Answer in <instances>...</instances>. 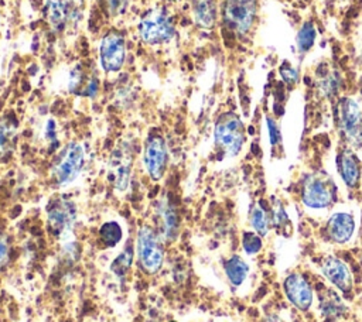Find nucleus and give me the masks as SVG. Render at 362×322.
<instances>
[{"label": "nucleus", "mask_w": 362, "mask_h": 322, "mask_svg": "<svg viewBox=\"0 0 362 322\" xmlns=\"http://www.w3.org/2000/svg\"><path fill=\"white\" fill-rule=\"evenodd\" d=\"M136 257L146 274H157L164 261V240L148 225H143L136 236Z\"/></svg>", "instance_id": "1"}, {"label": "nucleus", "mask_w": 362, "mask_h": 322, "mask_svg": "<svg viewBox=\"0 0 362 322\" xmlns=\"http://www.w3.org/2000/svg\"><path fill=\"white\" fill-rule=\"evenodd\" d=\"M85 164V150L76 141L68 143L59 153L52 167V178L58 186L72 184L82 172Z\"/></svg>", "instance_id": "2"}, {"label": "nucleus", "mask_w": 362, "mask_h": 322, "mask_svg": "<svg viewBox=\"0 0 362 322\" xmlns=\"http://www.w3.org/2000/svg\"><path fill=\"white\" fill-rule=\"evenodd\" d=\"M48 227L62 244L74 240V226L76 222L75 203L64 196L52 201L47 210Z\"/></svg>", "instance_id": "3"}, {"label": "nucleus", "mask_w": 362, "mask_h": 322, "mask_svg": "<svg viewBox=\"0 0 362 322\" xmlns=\"http://www.w3.org/2000/svg\"><path fill=\"white\" fill-rule=\"evenodd\" d=\"M216 145L228 157H235L245 141V129L240 119L235 113H223L218 117L214 130Z\"/></svg>", "instance_id": "4"}, {"label": "nucleus", "mask_w": 362, "mask_h": 322, "mask_svg": "<svg viewBox=\"0 0 362 322\" xmlns=\"http://www.w3.org/2000/svg\"><path fill=\"white\" fill-rule=\"evenodd\" d=\"M174 32L173 21L163 8H151L140 18L139 34L146 44H165L174 37Z\"/></svg>", "instance_id": "5"}, {"label": "nucleus", "mask_w": 362, "mask_h": 322, "mask_svg": "<svg viewBox=\"0 0 362 322\" xmlns=\"http://www.w3.org/2000/svg\"><path fill=\"white\" fill-rule=\"evenodd\" d=\"M85 0H47L45 11L51 27L62 31L74 27L82 18Z\"/></svg>", "instance_id": "6"}, {"label": "nucleus", "mask_w": 362, "mask_h": 322, "mask_svg": "<svg viewBox=\"0 0 362 322\" xmlns=\"http://www.w3.org/2000/svg\"><path fill=\"white\" fill-rule=\"evenodd\" d=\"M338 123L351 147L362 145V112L358 103L349 97H344L338 103Z\"/></svg>", "instance_id": "7"}, {"label": "nucleus", "mask_w": 362, "mask_h": 322, "mask_svg": "<svg viewBox=\"0 0 362 322\" xmlns=\"http://www.w3.org/2000/svg\"><path fill=\"white\" fill-rule=\"evenodd\" d=\"M256 10V0H225L223 21L236 32H247L255 23Z\"/></svg>", "instance_id": "8"}, {"label": "nucleus", "mask_w": 362, "mask_h": 322, "mask_svg": "<svg viewBox=\"0 0 362 322\" xmlns=\"http://www.w3.org/2000/svg\"><path fill=\"white\" fill-rule=\"evenodd\" d=\"M144 168L153 181H160L168 165L167 143L160 134H150L144 144Z\"/></svg>", "instance_id": "9"}, {"label": "nucleus", "mask_w": 362, "mask_h": 322, "mask_svg": "<svg viewBox=\"0 0 362 322\" xmlns=\"http://www.w3.org/2000/svg\"><path fill=\"white\" fill-rule=\"evenodd\" d=\"M303 202L313 209H322L334 201V185L329 178L318 174L307 175L301 191Z\"/></svg>", "instance_id": "10"}, {"label": "nucleus", "mask_w": 362, "mask_h": 322, "mask_svg": "<svg viewBox=\"0 0 362 322\" xmlns=\"http://www.w3.org/2000/svg\"><path fill=\"white\" fill-rule=\"evenodd\" d=\"M100 64L106 72H117L122 69L124 59H126V41L124 37L117 32L112 31L107 32L100 42L99 48Z\"/></svg>", "instance_id": "11"}, {"label": "nucleus", "mask_w": 362, "mask_h": 322, "mask_svg": "<svg viewBox=\"0 0 362 322\" xmlns=\"http://www.w3.org/2000/svg\"><path fill=\"white\" fill-rule=\"evenodd\" d=\"M284 292L288 301L300 311H307L313 302V290L300 274H290L284 280Z\"/></svg>", "instance_id": "12"}, {"label": "nucleus", "mask_w": 362, "mask_h": 322, "mask_svg": "<svg viewBox=\"0 0 362 322\" xmlns=\"http://www.w3.org/2000/svg\"><path fill=\"white\" fill-rule=\"evenodd\" d=\"M110 179L116 192H124L129 186L132 177V155L122 148L112 154L110 162Z\"/></svg>", "instance_id": "13"}, {"label": "nucleus", "mask_w": 362, "mask_h": 322, "mask_svg": "<svg viewBox=\"0 0 362 322\" xmlns=\"http://www.w3.org/2000/svg\"><path fill=\"white\" fill-rule=\"evenodd\" d=\"M321 270L324 277L342 292H349L352 290V275L349 268L344 261L337 257L328 256L321 263Z\"/></svg>", "instance_id": "14"}, {"label": "nucleus", "mask_w": 362, "mask_h": 322, "mask_svg": "<svg viewBox=\"0 0 362 322\" xmlns=\"http://www.w3.org/2000/svg\"><path fill=\"white\" fill-rule=\"evenodd\" d=\"M156 215H157V225L160 227L158 233L163 237V240H167V242L174 240L178 234V225H180L178 215L174 206L167 199H163L157 205Z\"/></svg>", "instance_id": "15"}, {"label": "nucleus", "mask_w": 362, "mask_h": 322, "mask_svg": "<svg viewBox=\"0 0 362 322\" xmlns=\"http://www.w3.org/2000/svg\"><path fill=\"white\" fill-rule=\"evenodd\" d=\"M354 229H355L354 217L345 212L334 213L327 223L328 237L338 244L346 243L351 239Z\"/></svg>", "instance_id": "16"}, {"label": "nucleus", "mask_w": 362, "mask_h": 322, "mask_svg": "<svg viewBox=\"0 0 362 322\" xmlns=\"http://www.w3.org/2000/svg\"><path fill=\"white\" fill-rule=\"evenodd\" d=\"M338 171L344 182L354 188L359 182L361 178V167L359 161L351 150H342L338 155Z\"/></svg>", "instance_id": "17"}, {"label": "nucleus", "mask_w": 362, "mask_h": 322, "mask_svg": "<svg viewBox=\"0 0 362 322\" xmlns=\"http://www.w3.org/2000/svg\"><path fill=\"white\" fill-rule=\"evenodd\" d=\"M318 298H320V309L325 318L337 319L345 314L346 308L335 291L329 288H324L320 291Z\"/></svg>", "instance_id": "18"}, {"label": "nucleus", "mask_w": 362, "mask_h": 322, "mask_svg": "<svg viewBox=\"0 0 362 322\" xmlns=\"http://www.w3.org/2000/svg\"><path fill=\"white\" fill-rule=\"evenodd\" d=\"M194 20L204 28H211L216 20L215 0H191Z\"/></svg>", "instance_id": "19"}, {"label": "nucleus", "mask_w": 362, "mask_h": 322, "mask_svg": "<svg viewBox=\"0 0 362 322\" xmlns=\"http://www.w3.org/2000/svg\"><path fill=\"white\" fill-rule=\"evenodd\" d=\"M223 271H225L228 281L233 287H239L246 280V277L249 274V266L240 256L233 254L225 260Z\"/></svg>", "instance_id": "20"}, {"label": "nucleus", "mask_w": 362, "mask_h": 322, "mask_svg": "<svg viewBox=\"0 0 362 322\" xmlns=\"http://www.w3.org/2000/svg\"><path fill=\"white\" fill-rule=\"evenodd\" d=\"M17 126L7 117L0 119V157L8 154L14 145Z\"/></svg>", "instance_id": "21"}, {"label": "nucleus", "mask_w": 362, "mask_h": 322, "mask_svg": "<svg viewBox=\"0 0 362 322\" xmlns=\"http://www.w3.org/2000/svg\"><path fill=\"white\" fill-rule=\"evenodd\" d=\"M100 242L107 247H115L122 242L123 229L116 220L105 222L99 229Z\"/></svg>", "instance_id": "22"}, {"label": "nucleus", "mask_w": 362, "mask_h": 322, "mask_svg": "<svg viewBox=\"0 0 362 322\" xmlns=\"http://www.w3.org/2000/svg\"><path fill=\"white\" fill-rule=\"evenodd\" d=\"M250 225L252 227L256 230L257 234L260 236H264L267 232H269V227H270V217L266 212L264 208H262L260 203H256L252 206L250 209Z\"/></svg>", "instance_id": "23"}, {"label": "nucleus", "mask_w": 362, "mask_h": 322, "mask_svg": "<svg viewBox=\"0 0 362 322\" xmlns=\"http://www.w3.org/2000/svg\"><path fill=\"white\" fill-rule=\"evenodd\" d=\"M132 260H133V249H132V246H126L123 249V251L112 261L110 270L117 277H124L132 267Z\"/></svg>", "instance_id": "24"}, {"label": "nucleus", "mask_w": 362, "mask_h": 322, "mask_svg": "<svg viewBox=\"0 0 362 322\" xmlns=\"http://www.w3.org/2000/svg\"><path fill=\"white\" fill-rule=\"evenodd\" d=\"M315 41V28L311 23H305L297 34V47L301 52L308 51Z\"/></svg>", "instance_id": "25"}, {"label": "nucleus", "mask_w": 362, "mask_h": 322, "mask_svg": "<svg viewBox=\"0 0 362 322\" xmlns=\"http://www.w3.org/2000/svg\"><path fill=\"white\" fill-rule=\"evenodd\" d=\"M242 247L246 254L253 256L260 251L262 249V237L257 233L253 232H245L242 237Z\"/></svg>", "instance_id": "26"}, {"label": "nucleus", "mask_w": 362, "mask_h": 322, "mask_svg": "<svg viewBox=\"0 0 362 322\" xmlns=\"http://www.w3.org/2000/svg\"><path fill=\"white\" fill-rule=\"evenodd\" d=\"M130 0H105L106 7L110 14L113 16H120L122 13L126 11Z\"/></svg>", "instance_id": "27"}, {"label": "nucleus", "mask_w": 362, "mask_h": 322, "mask_svg": "<svg viewBox=\"0 0 362 322\" xmlns=\"http://www.w3.org/2000/svg\"><path fill=\"white\" fill-rule=\"evenodd\" d=\"M45 138L48 140V143H54L58 144V138H57V124L52 119H49L45 124V130H44Z\"/></svg>", "instance_id": "28"}, {"label": "nucleus", "mask_w": 362, "mask_h": 322, "mask_svg": "<svg viewBox=\"0 0 362 322\" xmlns=\"http://www.w3.org/2000/svg\"><path fill=\"white\" fill-rule=\"evenodd\" d=\"M267 124H269V133H270V143L272 144H276L280 141V131L276 126V123L273 120H267Z\"/></svg>", "instance_id": "29"}, {"label": "nucleus", "mask_w": 362, "mask_h": 322, "mask_svg": "<svg viewBox=\"0 0 362 322\" xmlns=\"http://www.w3.org/2000/svg\"><path fill=\"white\" fill-rule=\"evenodd\" d=\"M8 260V243L4 239H0V267L4 266Z\"/></svg>", "instance_id": "30"}, {"label": "nucleus", "mask_w": 362, "mask_h": 322, "mask_svg": "<svg viewBox=\"0 0 362 322\" xmlns=\"http://www.w3.org/2000/svg\"><path fill=\"white\" fill-rule=\"evenodd\" d=\"M281 75L287 82H296L297 72L293 68H281Z\"/></svg>", "instance_id": "31"}, {"label": "nucleus", "mask_w": 362, "mask_h": 322, "mask_svg": "<svg viewBox=\"0 0 362 322\" xmlns=\"http://www.w3.org/2000/svg\"><path fill=\"white\" fill-rule=\"evenodd\" d=\"M263 322H283L277 315H269Z\"/></svg>", "instance_id": "32"}]
</instances>
